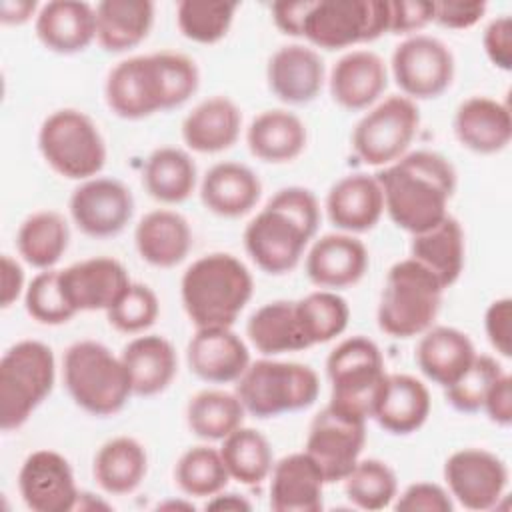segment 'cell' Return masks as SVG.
<instances>
[{
	"label": "cell",
	"instance_id": "6da1fadb",
	"mask_svg": "<svg viewBox=\"0 0 512 512\" xmlns=\"http://www.w3.org/2000/svg\"><path fill=\"white\" fill-rule=\"evenodd\" d=\"M376 178L390 220L412 236L434 228L448 216V204L456 192V170L446 156L412 150L384 166Z\"/></svg>",
	"mask_w": 512,
	"mask_h": 512
},
{
	"label": "cell",
	"instance_id": "7a4b0ae2",
	"mask_svg": "<svg viewBox=\"0 0 512 512\" xmlns=\"http://www.w3.org/2000/svg\"><path fill=\"white\" fill-rule=\"evenodd\" d=\"M318 226L316 196L308 188L288 186L278 190L248 222L244 248L262 272L282 276L298 266Z\"/></svg>",
	"mask_w": 512,
	"mask_h": 512
},
{
	"label": "cell",
	"instance_id": "3957f363",
	"mask_svg": "<svg viewBox=\"0 0 512 512\" xmlns=\"http://www.w3.org/2000/svg\"><path fill=\"white\" fill-rule=\"evenodd\" d=\"M254 292L246 264L228 252L194 260L180 280L182 306L196 328H232Z\"/></svg>",
	"mask_w": 512,
	"mask_h": 512
},
{
	"label": "cell",
	"instance_id": "277c9868",
	"mask_svg": "<svg viewBox=\"0 0 512 512\" xmlns=\"http://www.w3.org/2000/svg\"><path fill=\"white\" fill-rule=\"evenodd\" d=\"M62 374L74 404L92 416L118 414L132 396V384L122 358L96 340H78L68 346Z\"/></svg>",
	"mask_w": 512,
	"mask_h": 512
},
{
	"label": "cell",
	"instance_id": "5b68a950",
	"mask_svg": "<svg viewBox=\"0 0 512 512\" xmlns=\"http://www.w3.org/2000/svg\"><path fill=\"white\" fill-rule=\"evenodd\" d=\"M444 288L438 278L414 258L396 262L384 280L378 302V328L392 338L424 334L442 306Z\"/></svg>",
	"mask_w": 512,
	"mask_h": 512
},
{
	"label": "cell",
	"instance_id": "8992f818",
	"mask_svg": "<svg viewBox=\"0 0 512 512\" xmlns=\"http://www.w3.org/2000/svg\"><path fill=\"white\" fill-rule=\"evenodd\" d=\"M56 382V358L40 340L12 344L0 360V428H22L50 396Z\"/></svg>",
	"mask_w": 512,
	"mask_h": 512
},
{
	"label": "cell",
	"instance_id": "52a82bcc",
	"mask_svg": "<svg viewBox=\"0 0 512 512\" xmlns=\"http://www.w3.org/2000/svg\"><path fill=\"white\" fill-rule=\"evenodd\" d=\"M320 394L318 374L300 362L262 358L250 362L236 380V396L246 414L266 420L310 408Z\"/></svg>",
	"mask_w": 512,
	"mask_h": 512
},
{
	"label": "cell",
	"instance_id": "ba28073f",
	"mask_svg": "<svg viewBox=\"0 0 512 512\" xmlns=\"http://www.w3.org/2000/svg\"><path fill=\"white\" fill-rule=\"evenodd\" d=\"M38 148L46 164L68 180H90L106 164V142L98 124L76 108H60L44 118Z\"/></svg>",
	"mask_w": 512,
	"mask_h": 512
},
{
	"label": "cell",
	"instance_id": "9c48e42d",
	"mask_svg": "<svg viewBox=\"0 0 512 512\" xmlns=\"http://www.w3.org/2000/svg\"><path fill=\"white\" fill-rule=\"evenodd\" d=\"M326 374L330 402L370 420L376 396L388 376L378 344L366 336L342 340L326 358Z\"/></svg>",
	"mask_w": 512,
	"mask_h": 512
},
{
	"label": "cell",
	"instance_id": "30bf717a",
	"mask_svg": "<svg viewBox=\"0 0 512 512\" xmlns=\"http://www.w3.org/2000/svg\"><path fill=\"white\" fill-rule=\"evenodd\" d=\"M388 0H316L304 18L302 36L316 48L340 50L388 34Z\"/></svg>",
	"mask_w": 512,
	"mask_h": 512
},
{
	"label": "cell",
	"instance_id": "8fae6325",
	"mask_svg": "<svg viewBox=\"0 0 512 512\" xmlns=\"http://www.w3.org/2000/svg\"><path fill=\"white\" fill-rule=\"evenodd\" d=\"M420 126L414 100L394 94L372 106L352 130V148L368 166H388L402 158Z\"/></svg>",
	"mask_w": 512,
	"mask_h": 512
},
{
	"label": "cell",
	"instance_id": "7c38bea8",
	"mask_svg": "<svg viewBox=\"0 0 512 512\" xmlns=\"http://www.w3.org/2000/svg\"><path fill=\"white\" fill-rule=\"evenodd\" d=\"M366 418L328 402L310 422L304 452L318 464L326 484L342 482L366 444Z\"/></svg>",
	"mask_w": 512,
	"mask_h": 512
},
{
	"label": "cell",
	"instance_id": "4fadbf2b",
	"mask_svg": "<svg viewBox=\"0 0 512 512\" xmlns=\"http://www.w3.org/2000/svg\"><path fill=\"white\" fill-rule=\"evenodd\" d=\"M392 76L410 100L442 96L454 80V56L450 48L428 34H412L392 52Z\"/></svg>",
	"mask_w": 512,
	"mask_h": 512
},
{
	"label": "cell",
	"instance_id": "5bb4252c",
	"mask_svg": "<svg viewBox=\"0 0 512 512\" xmlns=\"http://www.w3.org/2000/svg\"><path fill=\"white\" fill-rule=\"evenodd\" d=\"M108 108L124 120H142L168 110L166 84L156 52L118 62L106 76Z\"/></svg>",
	"mask_w": 512,
	"mask_h": 512
},
{
	"label": "cell",
	"instance_id": "9a60e30c",
	"mask_svg": "<svg viewBox=\"0 0 512 512\" xmlns=\"http://www.w3.org/2000/svg\"><path fill=\"white\" fill-rule=\"evenodd\" d=\"M448 494L468 510H490L498 506L508 486L506 462L484 448H462L444 462Z\"/></svg>",
	"mask_w": 512,
	"mask_h": 512
},
{
	"label": "cell",
	"instance_id": "2e32d148",
	"mask_svg": "<svg viewBox=\"0 0 512 512\" xmlns=\"http://www.w3.org/2000/svg\"><path fill=\"white\" fill-rule=\"evenodd\" d=\"M68 208L80 232L92 238H112L132 220L134 196L124 182L94 176L74 188Z\"/></svg>",
	"mask_w": 512,
	"mask_h": 512
},
{
	"label": "cell",
	"instance_id": "e0dca14e",
	"mask_svg": "<svg viewBox=\"0 0 512 512\" xmlns=\"http://www.w3.org/2000/svg\"><path fill=\"white\" fill-rule=\"evenodd\" d=\"M18 492L32 512H70L80 502L70 462L50 448L26 456L18 472Z\"/></svg>",
	"mask_w": 512,
	"mask_h": 512
},
{
	"label": "cell",
	"instance_id": "ac0fdd59",
	"mask_svg": "<svg viewBox=\"0 0 512 512\" xmlns=\"http://www.w3.org/2000/svg\"><path fill=\"white\" fill-rule=\"evenodd\" d=\"M60 282L76 312H106L130 286V276L116 258L94 256L60 270Z\"/></svg>",
	"mask_w": 512,
	"mask_h": 512
},
{
	"label": "cell",
	"instance_id": "d6986e66",
	"mask_svg": "<svg viewBox=\"0 0 512 512\" xmlns=\"http://www.w3.org/2000/svg\"><path fill=\"white\" fill-rule=\"evenodd\" d=\"M186 362L190 372L200 380L230 384L250 366V352L246 342L232 328H196L186 346Z\"/></svg>",
	"mask_w": 512,
	"mask_h": 512
},
{
	"label": "cell",
	"instance_id": "ffe728a7",
	"mask_svg": "<svg viewBox=\"0 0 512 512\" xmlns=\"http://www.w3.org/2000/svg\"><path fill=\"white\" fill-rule=\"evenodd\" d=\"M370 258L368 250L354 234L336 232L318 238L306 254V276L322 290H340L358 284Z\"/></svg>",
	"mask_w": 512,
	"mask_h": 512
},
{
	"label": "cell",
	"instance_id": "44dd1931",
	"mask_svg": "<svg viewBox=\"0 0 512 512\" xmlns=\"http://www.w3.org/2000/svg\"><path fill=\"white\" fill-rule=\"evenodd\" d=\"M266 80L280 102L290 106L308 104L324 86V60L310 46H282L268 60Z\"/></svg>",
	"mask_w": 512,
	"mask_h": 512
},
{
	"label": "cell",
	"instance_id": "7402d4cb",
	"mask_svg": "<svg viewBox=\"0 0 512 512\" xmlns=\"http://www.w3.org/2000/svg\"><path fill=\"white\" fill-rule=\"evenodd\" d=\"M268 478L274 512H320L324 508V474L304 450L274 462Z\"/></svg>",
	"mask_w": 512,
	"mask_h": 512
},
{
	"label": "cell",
	"instance_id": "603a6c76",
	"mask_svg": "<svg viewBox=\"0 0 512 512\" xmlns=\"http://www.w3.org/2000/svg\"><path fill=\"white\" fill-rule=\"evenodd\" d=\"M452 126L456 140L474 154H498L512 138L508 104L488 96H470L460 102Z\"/></svg>",
	"mask_w": 512,
	"mask_h": 512
},
{
	"label": "cell",
	"instance_id": "cb8c5ba5",
	"mask_svg": "<svg viewBox=\"0 0 512 512\" xmlns=\"http://www.w3.org/2000/svg\"><path fill=\"white\" fill-rule=\"evenodd\" d=\"M330 222L346 234L372 230L384 214V194L380 182L370 174H348L340 178L326 196Z\"/></svg>",
	"mask_w": 512,
	"mask_h": 512
},
{
	"label": "cell",
	"instance_id": "d4e9b609",
	"mask_svg": "<svg viewBox=\"0 0 512 512\" xmlns=\"http://www.w3.org/2000/svg\"><path fill=\"white\" fill-rule=\"evenodd\" d=\"M42 46L56 54H78L96 40V6L80 0H52L34 22Z\"/></svg>",
	"mask_w": 512,
	"mask_h": 512
},
{
	"label": "cell",
	"instance_id": "484cf974",
	"mask_svg": "<svg viewBox=\"0 0 512 512\" xmlns=\"http://www.w3.org/2000/svg\"><path fill=\"white\" fill-rule=\"evenodd\" d=\"M430 408V392L422 380L410 374H388L370 418L394 436H408L424 426Z\"/></svg>",
	"mask_w": 512,
	"mask_h": 512
},
{
	"label": "cell",
	"instance_id": "4316f807",
	"mask_svg": "<svg viewBox=\"0 0 512 512\" xmlns=\"http://www.w3.org/2000/svg\"><path fill=\"white\" fill-rule=\"evenodd\" d=\"M386 86V62L372 50L346 52L330 72V96L344 110L370 108Z\"/></svg>",
	"mask_w": 512,
	"mask_h": 512
},
{
	"label": "cell",
	"instance_id": "83f0119b",
	"mask_svg": "<svg viewBox=\"0 0 512 512\" xmlns=\"http://www.w3.org/2000/svg\"><path fill=\"white\" fill-rule=\"evenodd\" d=\"M262 196V182L240 162H218L202 178L200 200L216 216L240 218L252 212Z\"/></svg>",
	"mask_w": 512,
	"mask_h": 512
},
{
	"label": "cell",
	"instance_id": "f1b7e54d",
	"mask_svg": "<svg viewBox=\"0 0 512 512\" xmlns=\"http://www.w3.org/2000/svg\"><path fill=\"white\" fill-rule=\"evenodd\" d=\"M134 244L146 264L174 268L192 248V230L180 212L158 208L140 218L134 230Z\"/></svg>",
	"mask_w": 512,
	"mask_h": 512
},
{
	"label": "cell",
	"instance_id": "f546056e",
	"mask_svg": "<svg viewBox=\"0 0 512 512\" xmlns=\"http://www.w3.org/2000/svg\"><path fill=\"white\" fill-rule=\"evenodd\" d=\"M470 336L452 326H430L420 334L416 346V364L434 384L452 386L476 358Z\"/></svg>",
	"mask_w": 512,
	"mask_h": 512
},
{
	"label": "cell",
	"instance_id": "4dcf8cb0",
	"mask_svg": "<svg viewBox=\"0 0 512 512\" xmlns=\"http://www.w3.org/2000/svg\"><path fill=\"white\" fill-rule=\"evenodd\" d=\"M240 128V108L228 96H210L184 118L182 140L192 152L218 154L236 144Z\"/></svg>",
	"mask_w": 512,
	"mask_h": 512
},
{
	"label": "cell",
	"instance_id": "1f68e13d",
	"mask_svg": "<svg viewBox=\"0 0 512 512\" xmlns=\"http://www.w3.org/2000/svg\"><path fill=\"white\" fill-rule=\"evenodd\" d=\"M136 396L164 392L178 374V356L172 342L160 334L132 338L120 354Z\"/></svg>",
	"mask_w": 512,
	"mask_h": 512
},
{
	"label": "cell",
	"instance_id": "d6a6232c",
	"mask_svg": "<svg viewBox=\"0 0 512 512\" xmlns=\"http://www.w3.org/2000/svg\"><path fill=\"white\" fill-rule=\"evenodd\" d=\"M306 142V124L294 112L282 108L260 112L246 132L250 154L268 164L296 160L304 152Z\"/></svg>",
	"mask_w": 512,
	"mask_h": 512
},
{
	"label": "cell",
	"instance_id": "836d02e7",
	"mask_svg": "<svg viewBox=\"0 0 512 512\" xmlns=\"http://www.w3.org/2000/svg\"><path fill=\"white\" fill-rule=\"evenodd\" d=\"M154 24L150 0H104L96 4V40L102 50L120 54L146 40Z\"/></svg>",
	"mask_w": 512,
	"mask_h": 512
},
{
	"label": "cell",
	"instance_id": "e575fe53",
	"mask_svg": "<svg viewBox=\"0 0 512 512\" xmlns=\"http://www.w3.org/2000/svg\"><path fill=\"white\" fill-rule=\"evenodd\" d=\"M464 256V230L450 214L434 228L414 234L410 242V258L430 270L444 290L460 278L464 270Z\"/></svg>",
	"mask_w": 512,
	"mask_h": 512
},
{
	"label": "cell",
	"instance_id": "d590c367",
	"mask_svg": "<svg viewBox=\"0 0 512 512\" xmlns=\"http://www.w3.org/2000/svg\"><path fill=\"white\" fill-rule=\"evenodd\" d=\"M148 472L146 448L132 436H116L104 442L92 462L96 484L112 496L132 494Z\"/></svg>",
	"mask_w": 512,
	"mask_h": 512
},
{
	"label": "cell",
	"instance_id": "8d00e7d4",
	"mask_svg": "<svg viewBox=\"0 0 512 512\" xmlns=\"http://www.w3.org/2000/svg\"><path fill=\"white\" fill-rule=\"evenodd\" d=\"M246 336L264 356H278L308 348L300 328L296 300H274L260 306L246 322Z\"/></svg>",
	"mask_w": 512,
	"mask_h": 512
},
{
	"label": "cell",
	"instance_id": "74e56055",
	"mask_svg": "<svg viewBox=\"0 0 512 512\" xmlns=\"http://www.w3.org/2000/svg\"><path fill=\"white\" fill-rule=\"evenodd\" d=\"M198 170L192 156L174 146L156 148L142 172V184L150 198L162 204H182L196 188Z\"/></svg>",
	"mask_w": 512,
	"mask_h": 512
},
{
	"label": "cell",
	"instance_id": "f35d334b",
	"mask_svg": "<svg viewBox=\"0 0 512 512\" xmlns=\"http://www.w3.org/2000/svg\"><path fill=\"white\" fill-rule=\"evenodd\" d=\"M70 242V228L56 210H38L30 214L16 232V250L20 258L38 270H50L64 256Z\"/></svg>",
	"mask_w": 512,
	"mask_h": 512
},
{
	"label": "cell",
	"instance_id": "ab89813d",
	"mask_svg": "<svg viewBox=\"0 0 512 512\" xmlns=\"http://www.w3.org/2000/svg\"><path fill=\"white\" fill-rule=\"evenodd\" d=\"M244 416L246 410L236 392L226 390H200L186 406L190 432L206 442H222L242 426Z\"/></svg>",
	"mask_w": 512,
	"mask_h": 512
},
{
	"label": "cell",
	"instance_id": "60d3db41",
	"mask_svg": "<svg viewBox=\"0 0 512 512\" xmlns=\"http://www.w3.org/2000/svg\"><path fill=\"white\" fill-rule=\"evenodd\" d=\"M230 478L244 486L262 484L274 466V454L268 438L254 430L240 426L222 440L218 448Z\"/></svg>",
	"mask_w": 512,
	"mask_h": 512
},
{
	"label": "cell",
	"instance_id": "b9f144b4",
	"mask_svg": "<svg viewBox=\"0 0 512 512\" xmlns=\"http://www.w3.org/2000/svg\"><path fill=\"white\" fill-rule=\"evenodd\" d=\"M296 312L308 348L340 336L350 320L348 302L334 290H314L296 300Z\"/></svg>",
	"mask_w": 512,
	"mask_h": 512
},
{
	"label": "cell",
	"instance_id": "7bdbcfd3",
	"mask_svg": "<svg viewBox=\"0 0 512 512\" xmlns=\"http://www.w3.org/2000/svg\"><path fill=\"white\" fill-rule=\"evenodd\" d=\"M178 488L190 498H212L222 492L230 480L220 450L198 444L188 448L174 466Z\"/></svg>",
	"mask_w": 512,
	"mask_h": 512
},
{
	"label": "cell",
	"instance_id": "ee69618b",
	"mask_svg": "<svg viewBox=\"0 0 512 512\" xmlns=\"http://www.w3.org/2000/svg\"><path fill=\"white\" fill-rule=\"evenodd\" d=\"M342 482L346 498L360 510H384L398 496L396 472L378 458L358 460Z\"/></svg>",
	"mask_w": 512,
	"mask_h": 512
},
{
	"label": "cell",
	"instance_id": "f6af8a7d",
	"mask_svg": "<svg viewBox=\"0 0 512 512\" xmlns=\"http://www.w3.org/2000/svg\"><path fill=\"white\" fill-rule=\"evenodd\" d=\"M236 10V2L182 0L176 6V24L184 38L196 44H216L228 34Z\"/></svg>",
	"mask_w": 512,
	"mask_h": 512
},
{
	"label": "cell",
	"instance_id": "bcb514c9",
	"mask_svg": "<svg viewBox=\"0 0 512 512\" xmlns=\"http://www.w3.org/2000/svg\"><path fill=\"white\" fill-rule=\"evenodd\" d=\"M24 306L32 320L46 326H60L70 322L78 312L68 302L62 282L60 270H40L24 292Z\"/></svg>",
	"mask_w": 512,
	"mask_h": 512
},
{
	"label": "cell",
	"instance_id": "7dc6e473",
	"mask_svg": "<svg viewBox=\"0 0 512 512\" xmlns=\"http://www.w3.org/2000/svg\"><path fill=\"white\" fill-rule=\"evenodd\" d=\"M506 370L500 366V362L488 354H476L468 370L446 390L448 404L458 412H478L484 406V400L494 386V382L504 374Z\"/></svg>",
	"mask_w": 512,
	"mask_h": 512
},
{
	"label": "cell",
	"instance_id": "c3c4849f",
	"mask_svg": "<svg viewBox=\"0 0 512 512\" xmlns=\"http://www.w3.org/2000/svg\"><path fill=\"white\" fill-rule=\"evenodd\" d=\"M158 314L160 302L156 292L140 282H130V286L106 310L108 324L124 334H140L148 330L156 322Z\"/></svg>",
	"mask_w": 512,
	"mask_h": 512
},
{
	"label": "cell",
	"instance_id": "681fc988",
	"mask_svg": "<svg viewBox=\"0 0 512 512\" xmlns=\"http://www.w3.org/2000/svg\"><path fill=\"white\" fill-rule=\"evenodd\" d=\"M156 56L164 74L168 110L178 108L196 94L200 86V70L190 56L180 52L162 50L156 52Z\"/></svg>",
	"mask_w": 512,
	"mask_h": 512
},
{
	"label": "cell",
	"instance_id": "f907efd6",
	"mask_svg": "<svg viewBox=\"0 0 512 512\" xmlns=\"http://www.w3.org/2000/svg\"><path fill=\"white\" fill-rule=\"evenodd\" d=\"M394 508L400 512H452L454 502L448 490L434 482H414L400 496Z\"/></svg>",
	"mask_w": 512,
	"mask_h": 512
},
{
	"label": "cell",
	"instance_id": "816d5d0a",
	"mask_svg": "<svg viewBox=\"0 0 512 512\" xmlns=\"http://www.w3.org/2000/svg\"><path fill=\"white\" fill-rule=\"evenodd\" d=\"M388 34H414L428 26L434 16V2L426 0H388Z\"/></svg>",
	"mask_w": 512,
	"mask_h": 512
},
{
	"label": "cell",
	"instance_id": "f5cc1de1",
	"mask_svg": "<svg viewBox=\"0 0 512 512\" xmlns=\"http://www.w3.org/2000/svg\"><path fill=\"white\" fill-rule=\"evenodd\" d=\"M484 330L490 346L504 358L512 356V300H494L484 314Z\"/></svg>",
	"mask_w": 512,
	"mask_h": 512
},
{
	"label": "cell",
	"instance_id": "db71d44e",
	"mask_svg": "<svg viewBox=\"0 0 512 512\" xmlns=\"http://www.w3.org/2000/svg\"><path fill=\"white\" fill-rule=\"evenodd\" d=\"M482 46L492 66L510 72L512 70V20L510 16L494 18L482 36Z\"/></svg>",
	"mask_w": 512,
	"mask_h": 512
},
{
	"label": "cell",
	"instance_id": "11a10c76",
	"mask_svg": "<svg viewBox=\"0 0 512 512\" xmlns=\"http://www.w3.org/2000/svg\"><path fill=\"white\" fill-rule=\"evenodd\" d=\"M486 2H434V16L432 22L450 28V30H464L472 28L482 20L486 14Z\"/></svg>",
	"mask_w": 512,
	"mask_h": 512
},
{
	"label": "cell",
	"instance_id": "9f6ffc18",
	"mask_svg": "<svg viewBox=\"0 0 512 512\" xmlns=\"http://www.w3.org/2000/svg\"><path fill=\"white\" fill-rule=\"evenodd\" d=\"M482 410L498 426H510L512 422V378L504 372L490 388Z\"/></svg>",
	"mask_w": 512,
	"mask_h": 512
},
{
	"label": "cell",
	"instance_id": "6f0895ef",
	"mask_svg": "<svg viewBox=\"0 0 512 512\" xmlns=\"http://www.w3.org/2000/svg\"><path fill=\"white\" fill-rule=\"evenodd\" d=\"M26 292L24 288V270L16 258L10 254H2L0 260V306L10 308L20 296Z\"/></svg>",
	"mask_w": 512,
	"mask_h": 512
},
{
	"label": "cell",
	"instance_id": "680465c9",
	"mask_svg": "<svg viewBox=\"0 0 512 512\" xmlns=\"http://www.w3.org/2000/svg\"><path fill=\"white\" fill-rule=\"evenodd\" d=\"M308 8H310V0H302V2H274L270 6L272 20H274L276 28L282 34H288V36H302L304 18H306Z\"/></svg>",
	"mask_w": 512,
	"mask_h": 512
},
{
	"label": "cell",
	"instance_id": "91938a15",
	"mask_svg": "<svg viewBox=\"0 0 512 512\" xmlns=\"http://www.w3.org/2000/svg\"><path fill=\"white\" fill-rule=\"evenodd\" d=\"M38 2L34 0H4L0 4V22L6 26H20L36 14Z\"/></svg>",
	"mask_w": 512,
	"mask_h": 512
},
{
	"label": "cell",
	"instance_id": "94428289",
	"mask_svg": "<svg viewBox=\"0 0 512 512\" xmlns=\"http://www.w3.org/2000/svg\"><path fill=\"white\" fill-rule=\"evenodd\" d=\"M206 508L208 510H234V512H238V510H250L252 504L236 492H224L222 490L216 496L208 498Z\"/></svg>",
	"mask_w": 512,
	"mask_h": 512
}]
</instances>
